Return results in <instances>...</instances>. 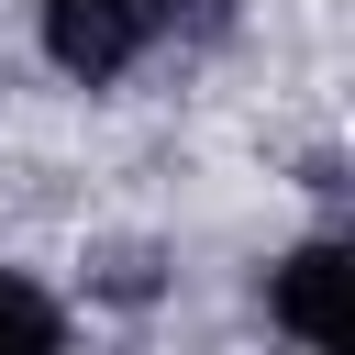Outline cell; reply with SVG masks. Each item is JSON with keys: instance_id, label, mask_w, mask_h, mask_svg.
Wrapping results in <instances>:
<instances>
[{"instance_id": "6da1fadb", "label": "cell", "mask_w": 355, "mask_h": 355, "mask_svg": "<svg viewBox=\"0 0 355 355\" xmlns=\"http://www.w3.org/2000/svg\"><path fill=\"white\" fill-rule=\"evenodd\" d=\"M155 33V0H44V55L67 78H122Z\"/></svg>"}, {"instance_id": "7a4b0ae2", "label": "cell", "mask_w": 355, "mask_h": 355, "mask_svg": "<svg viewBox=\"0 0 355 355\" xmlns=\"http://www.w3.org/2000/svg\"><path fill=\"white\" fill-rule=\"evenodd\" d=\"M277 322L300 344H344V244H300L277 277Z\"/></svg>"}, {"instance_id": "3957f363", "label": "cell", "mask_w": 355, "mask_h": 355, "mask_svg": "<svg viewBox=\"0 0 355 355\" xmlns=\"http://www.w3.org/2000/svg\"><path fill=\"white\" fill-rule=\"evenodd\" d=\"M0 344H22V355H44V344H67V311H55L44 288H22V277H0Z\"/></svg>"}]
</instances>
